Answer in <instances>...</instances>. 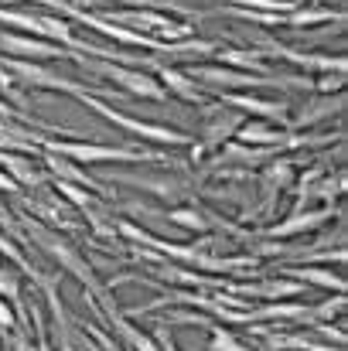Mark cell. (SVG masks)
<instances>
[{"label": "cell", "instance_id": "obj_27", "mask_svg": "<svg viewBox=\"0 0 348 351\" xmlns=\"http://www.w3.org/2000/svg\"><path fill=\"white\" fill-rule=\"evenodd\" d=\"M0 69H3V55H0Z\"/></svg>", "mask_w": 348, "mask_h": 351}, {"label": "cell", "instance_id": "obj_11", "mask_svg": "<svg viewBox=\"0 0 348 351\" xmlns=\"http://www.w3.org/2000/svg\"><path fill=\"white\" fill-rule=\"evenodd\" d=\"M38 157H41V164L48 167V174H51L55 181H69V184H79V188L93 191L96 198H110L106 184H103V181H96L82 164H76V160H69V157H58V154H51V150H41Z\"/></svg>", "mask_w": 348, "mask_h": 351}, {"label": "cell", "instance_id": "obj_6", "mask_svg": "<svg viewBox=\"0 0 348 351\" xmlns=\"http://www.w3.org/2000/svg\"><path fill=\"white\" fill-rule=\"evenodd\" d=\"M96 14L110 24L140 31V34L157 38V41H181V38L195 34V27L188 21H174L171 14H164L157 7H123V10H96Z\"/></svg>", "mask_w": 348, "mask_h": 351}, {"label": "cell", "instance_id": "obj_26", "mask_svg": "<svg viewBox=\"0 0 348 351\" xmlns=\"http://www.w3.org/2000/svg\"><path fill=\"white\" fill-rule=\"evenodd\" d=\"M0 351H10V348H7V345H0Z\"/></svg>", "mask_w": 348, "mask_h": 351}, {"label": "cell", "instance_id": "obj_14", "mask_svg": "<svg viewBox=\"0 0 348 351\" xmlns=\"http://www.w3.org/2000/svg\"><path fill=\"white\" fill-rule=\"evenodd\" d=\"M154 75L161 79V86L167 89V96H178V99L195 103V106L209 103V99H205V93H202V89L185 75V69H178V65H161V69H154Z\"/></svg>", "mask_w": 348, "mask_h": 351}, {"label": "cell", "instance_id": "obj_15", "mask_svg": "<svg viewBox=\"0 0 348 351\" xmlns=\"http://www.w3.org/2000/svg\"><path fill=\"white\" fill-rule=\"evenodd\" d=\"M219 65H229V69H242V72H253V75H270L273 65L266 62V55H259L256 48H222L216 51Z\"/></svg>", "mask_w": 348, "mask_h": 351}, {"label": "cell", "instance_id": "obj_23", "mask_svg": "<svg viewBox=\"0 0 348 351\" xmlns=\"http://www.w3.org/2000/svg\"><path fill=\"white\" fill-rule=\"evenodd\" d=\"M0 119H21V123H27V117H24V113H17V110H14V106L3 99V96H0Z\"/></svg>", "mask_w": 348, "mask_h": 351}, {"label": "cell", "instance_id": "obj_24", "mask_svg": "<svg viewBox=\"0 0 348 351\" xmlns=\"http://www.w3.org/2000/svg\"><path fill=\"white\" fill-rule=\"evenodd\" d=\"M113 3H123V7H157V0H113Z\"/></svg>", "mask_w": 348, "mask_h": 351}, {"label": "cell", "instance_id": "obj_17", "mask_svg": "<svg viewBox=\"0 0 348 351\" xmlns=\"http://www.w3.org/2000/svg\"><path fill=\"white\" fill-rule=\"evenodd\" d=\"M209 331H212V338H209V351H259L256 345H246L232 328L219 324V321H216Z\"/></svg>", "mask_w": 348, "mask_h": 351}, {"label": "cell", "instance_id": "obj_10", "mask_svg": "<svg viewBox=\"0 0 348 351\" xmlns=\"http://www.w3.org/2000/svg\"><path fill=\"white\" fill-rule=\"evenodd\" d=\"M0 55L7 58H27V62H69V48L34 38V34H21V31H0Z\"/></svg>", "mask_w": 348, "mask_h": 351}, {"label": "cell", "instance_id": "obj_19", "mask_svg": "<svg viewBox=\"0 0 348 351\" xmlns=\"http://www.w3.org/2000/svg\"><path fill=\"white\" fill-rule=\"evenodd\" d=\"M348 75L345 72H321V75H311V89L314 93H345Z\"/></svg>", "mask_w": 348, "mask_h": 351}, {"label": "cell", "instance_id": "obj_22", "mask_svg": "<svg viewBox=\"0 0 348 351\" xmlns=\"http://www.w3.org/2000/svg\"><path fill=\"white\" fill-rule=\"evenodd\" d=\"M3 191H7V195H21V184H17L7 171H0V195H3Z\"/></svg>", "mask_w": 348, "mask_h": 351}, {"label": "cell", "instance_id": "obj_5", "mask_svg": "<svg viewBox=\"0 0 348 351\" xmlns=\"http://www.w3.org/2000/svg\"><path fill=\"white\" fill-rule=\"evenodd\" d=\"M86 110H93L96 117H103L106 123H113L119 130H126V133H133V136H140L143 143H157V147H192L195 143V136H188V133H181V130H174V126H161V123H147V119H137L130 117V113H123V110H113L103 96H96V93H79L76 96Z\"/></svg>", "mask_w": 348, "mask_h": 351}, {"label": "cell", "instance_id": "obj_2", "mask_svg": "<svg viewBox=\"0 0 348 351\" xmlns=\"http://www.w3.org/2000/svg\"><path fill=\"white\" fill-rule=\"evenodd\" d=\"M21 232H24V239H31V242H34V245H38L45 256H51V259L58 263V269L76 273V276H79V283H82L89 293H96V297L103 300V311H106L113 321L119 317V314H116V304H110V293L100 287V280H96L93 266L79 256V249H76L72 242H65V239L55 232V229H48V226H41V222H24V229H21Z\"/></svg>", "mask_w": 348, "mask_h": 351}, {"label": "cell", "instance_id": "obj_9", "mask_svg": "<svg viewBox=\"0 0 348 351\" xmlns=\"http://www.w3.org/2000/svg\"><path fill=\"white\" fill-rule=\"evenodd\" d=\"M335 215H338V208H335V205L301 208V212H290L283 222L266 226L263 235H266V239H277V242H290V239H301V235H311V232H318V229H325Z\"/></svg>", "mask_w": 348, "mask_h": 351}, {"label": "cell", "instance_id": "obj_1", "mask_svg": "<svg viewBox=\"0 0 348 351\" xmlns=\"http://www.w3.org/2000/svg\"><path fill=\"white\" fill-rule=\"evenodd\" d=\"M38 147L41 150H51L58 157H69L82 167H96V164H167V167H178V171H188L185 160L171 157L167 147L154 150V147H123V143H86V140H51V136H41L38 133Z\"/></svg>", "mask_w": 348, "mask_h": 351}, {"label": "cell", "instance_id": "obj_25", "mask_svg": "<svg viewBox=\"0 0 348 351\" xmlns=\"http://www.w3.org/2000/svg\"><path fill=\"white\" fill-rule=\"evenodd\" d=\"M10 3H14V0H0V7H10Z\"/></svg>", "mask_w": 348, "mask_h": 351}, {"label": "cell", "instance_id": "obj_13", "mask_svg": "<svg viewBox=\"0 0 348 351\" xmlns=\"http://www.w3.org/2000/svg\"><path fill=\"white\" fill-rule=\"evenodd\" d=\"M325 24H345V10L342 7H304V3H297L290 14H283V27H294V31H311V27H325Z\"/></svg>", "mask_w": 348, "mask_h": 351}, {"label": "cell", "instance_id": "obj_8", "mask_svg": "<svg viewBox=\"0 0 348 351\" xmlns=\"http://www.w3.org/2000/svg\"><path fill=\"white\" fill-rule=\"evenodd\" d=\"M345 117V93H301V103L290 106L287 130H314L321 123Z\"/></svg>", "mask_w": 348, "mask_h": 351}, {"label": "cell", "instance_id": "obj_16", "mask_svg": "<svg viewBox=\"0 0 348 351\" xmlns=\"http://www.w3.org/2000/svg\"><path fill=\"white\" fill-rule=\"evenodd\" d=\"M345 307H348L345 293H332L328 300L311 304V311H308V328H311V324H332V321H338V317L345 314Z\"/></svg>", "mask_w": 348, "mask_h": 351}, {"label": "cell", "instance_id": "obj_21", "mask_svg": "<svg viewBox=\"0 0 348 351\" xmlns=\"http://www.w3.org/2000/svg\"><path fill=\"white\" fill-rule=\"evenodd\" d=\"M14 328H17V314H14V307L0 297V338H7Z\"/></svg>", "mask_w": 348, "mask_h": 351}, {"label": "cell", "instance_id": "obj_18", "mask_svg": "<svg viewBox=\"0 0 348 351\" xmlns=\"http://www.w3.org/2000/svg\"><path fill=\"white\" fill-rule=\"evenodd\" d=\"M58 195L69 202V205H76V208H82V212H89V208H96V195H89L86 188H79V184H69V181H58Z\"/></svg>", "mask_w": 348, "mask_h": 351}, {"label": "cell", "instance_id": "obj_3", "mask_svg": "<svg viewBox=\"0 0 348 351\" xmlns=\"http://www.w3.org/2000/svg\"><path fill=\"white\" fill-rule=\"evenodd\" d=\"M69 62H76L82 72H89L100 82H113L126 96H140V99H154V103L167 99V89L161 86V79L154 72H143V69H133L123 62H110V58H82L79 51H72Z\"/></svg>", "mask_w": 348, "mask_h": 351}, {"label": "cell", "instance_id": "obj_28", "mask_svg": "<svg viewBox=\"0 0 348 351\" xmlns=\"http://www.w3.org/2000/svg\"><path fill=\"white\" fill-rule=\"evenodd\" d=\"M0 263H3V259H0Z\"/></svg>", "mask_w": 348, "mask_h": 351}, {"label": "cell", "instance_id": "obj_7", "mask_svg": "<svg viewBox=\"0 0 348 351\" xmlns=\"http://www.w3.org/2000/svg\"><path fill=\"white\" fill-rule=\"evenodd\" d=\"M198 117H202L198 143H192V147H188V150H192V164H202V160H205V157H212L222 143H229L232 136H235V130H239V123L246 119L239 110L226 106L222 99H216V103H202Z\"/></svg>", "mask_w": 348, "mask_h": 351}, {"label": "cell", "instance_id": "obj_20", "mask_svg": "<svg viewBox=\"0 0 348 351\" xmlns=\"http://www.w3.org/2000/svg\"><path fill=\"white\" fill-rule=\"evenodd\" d=\"M318 341H325V345H338V348H345V328L342 324H311L308 328Z\"/></svg>", "mask_w": 348, "mask_h": 351}, {"label": "cell", "instance_id": "obj_12", "mask_svg": "<svg viewBox=\"0 0 348 351\" xmlns=\"http://www.w3.org/2000/svg\"><path fill=\"white\" fill-rule=\"evenodd\" d=\"M277 273L290 276L304 287H321V290H332V293H345V276L332 273L325 266H314V263H283V266H277Z\"/></svg>", "mask_w": 348, "mask_h": 351}, {"label": "cell", "instance_id": "obj_4", "mask_svg": "<svg viewBox=\"0 0 348 351\" xmlns=\"http://www.w3.org/2000/svg\"><path fill=\"white\" fill-rule=\"evenodd\" d=\"M113 184H130L137 191H147L167 205H188L195 202V181L188 171L164 167V171H106L103 174Z\"/></svg>", "mask_w": 348, "mask_h": 351}]
</instances>
